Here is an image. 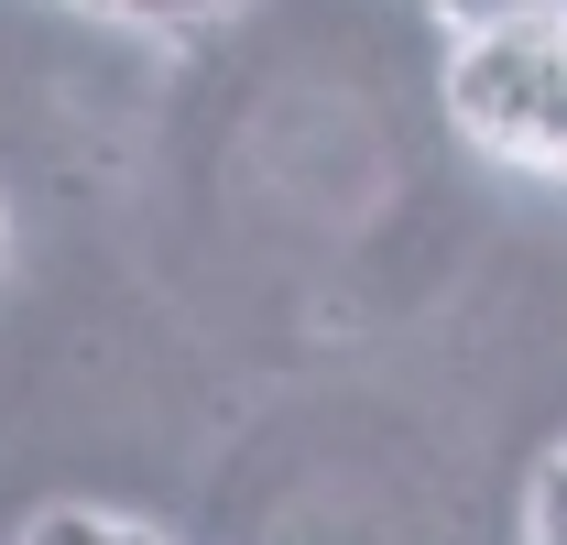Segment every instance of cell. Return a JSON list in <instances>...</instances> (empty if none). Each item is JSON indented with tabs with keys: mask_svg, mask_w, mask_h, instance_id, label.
Listing matches in <instances>:
<instances>
[{
	"mask_svg": "<svg viewBox=\"0 0 567 545\" xmlns=\"http://www.w3.org/2000/svg\"><path fill=\"white\" fill-rule=\"evenodd\" d=\"M447 44H458V66H447L458 132L524 175H567V22L557 11L447 22Z\"/></svg>",
	"mask_w": 567,
	"mask_h": 545,
	"instance_id": "cell-1",
	"label": "cell"
},
{
	"mask_svg": "<svg viewBox=\"0 0 567 545\" xmlns=\"http://www.w3.org/2000/svg\"><path fill=\"white\" fill-rule=\"evenodd\" d=\"M0 251H11V218H0Z\"/></svg>",
	"mask_w": 567,
	"mask_h": 545,
	"instance_id": "cell-2",
	"label": "cell"
}]
</instances>
